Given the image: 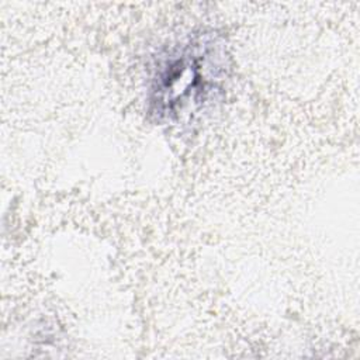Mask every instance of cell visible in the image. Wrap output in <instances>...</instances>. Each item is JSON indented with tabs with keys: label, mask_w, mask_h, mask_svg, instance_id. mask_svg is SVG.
Instances as JSON below:
<instances>
[{
	"label": "cell",
	"mask_w": 360,
	"mask_h": 360,
	"mask_svg": "<svg viewBox=\"0 0 360 360\" xmlns=\"http://www.w3.org/2000/svg\"><path fill=\"white\" fill-rule=\"evenodd\" d=\"M225 49L211 34L174 46L156 63L150 83V111L156 118L180 122L204 111L222 91Z\"/></svg>",
	"instance_id": "obj_1"
}]
</instances>
